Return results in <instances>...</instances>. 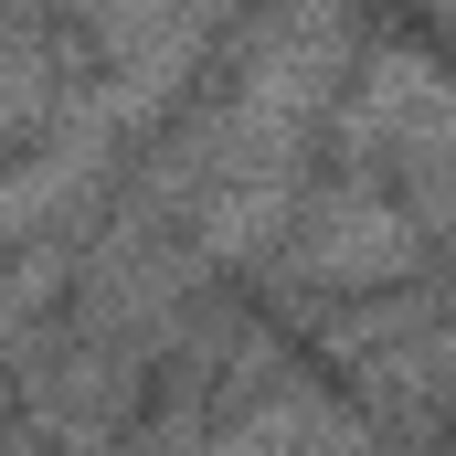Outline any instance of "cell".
<instances>
[{
	"mask_svg": "<svg viewBox=\"0 0 456 456\" xmlns=\"http://www.w3.org/2000/svg\"><path fill=\"white\" fill-rule=\"evenodd\" d=\"M436 244L446 233L371 181H297L287 224L265 233V276L319 297H403V287H436Z\"/></svg>",
	"mask_w": 456,
	"mask_h": 456,
	"instance_id": "obj_1",
	"label": "cell"
},
{
	"mask_svg": "<svg viewBox=\"0 0 456 456\" xmlns=\"http://www.w3.org/2000/svg\"><path fill=\"white\" fill-rule=\"evenodd\" d=\"M75 96H86L75 11H0V159H21L32 138H53Z\"/></svg>",
	"mask_w": 456,
	"mask_h": 456,
	"instance_id": "obj_2",
	"label": "cell"
}]
</instances>
